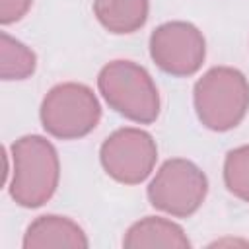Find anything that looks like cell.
I'll return each mask as SVG.
<instances>
[{"label": "cell", "mask_w": 249, "mask_h": 249, "mask_svg": "<svg viewBox=\"0 0 249 249\" xmlns=\"http://www.w3.org/2000/svg\"><path fill=\"white\" fill-rule=\"evenodd\" d=\"M89 245L84 230L70 218L47 214L29 224L23 235L25 249H86Z\"/></svg>", "instance_id": "obj_8"}, {"label": "cell", "mask_w": 249, "mask_h": 249, "mask_svg": "<svg viewBox=\"0 0 249 249\" xmlns=\"http://www.w3.org/2000/svg\"><path fill=\"white\" fill-rule=\"evenodd\" d=\"M220 243H231V241H216V243H212V247H214V245H220ZM233 243H235V245H237V243H241V245H249L247 241H233Z\"/></svg>", "instance_id": "obj_14"}, {"label": "cell", "mask_w": 249, "mask_h": 249, "mask_svg": "<svg viewBox=\"0 0 249 249\" xmlns=\"http://www.w3.org/2000/svg\"><path fill=\"white\" fill-rule=\"evenodd\" d=\"M208 193V179L189 160H167L148 185L150 204L165 214L187 218L195 214Z\"/></svg>", "instance_id": "obj_5"}, {"label": "cell", "mask_w": 249, "mask_h": 249, "mask_svg": "<svg viewBox=\"0 0 249 249\" xmlns=\"http://www.w3.org/2000/svg\"><path fill=\"white\" fill-rule=\"evenodd\" d=\"M224 183L231 195L249 202V146L228 152L224 161Z\"/></svg>", "instance_id": "obj_12"}, {"label": "cell", "mask_w": 249, "mask_h": 249, "mask_svg": "<svg viewBox=\"0 0 249 249\" xmlns=\"http://www.w3.org/2000/svg\"><path fill=\"white\" fill-rule=\"evenodd\" d=\"M12 198L25 208L43 206L56 191L60 161L56 148L39 134H27L12 144Z\"/></svg>", "instance_id": "obj_1"}, {"label": "cell", "mask_w": 249, "mask_h": 249, "mask_svg": "<svg viewBox=\"0 0 249 249\" xmlns=\"http://www.w3.org/2000/svg\"><path fill=\"white\" fill-rule=\"evenodd\" d=\"M33 0H0V23L10 25L19 21L31 8Z\"/></svg>", "instance_id": "obj_13"}, {"label": "cell", "mask_w": 249, "mask_h": 249, "mask_svg": "<svg viewBox=\"0 0 249 249\" xmlns=\"http://www.w3.org/2000/svg\"><path fill=\"white\" fill-rule=\"evenodd\" d=\"M150 56L171 76H191L198 72L206 56L202 33L189 21H167L150 35Z\"/></svg>", "instance_id": "obj_7"}, {"label": "cell", "mask_w": 249, "mask_h": 249, "mask_svg": "<svg viewBox=\"0 0 249 249\" xmlns=\"http://www.w3.org/2000/svg\"><path fill=\"white\" fill-rule=\"evenodd\" d=\"M97 88L111 109L128 121L150 124L160 115V93L148 70L132 60H113L97 76Z\"/></svg>", "instance_id": "obj_3"}, {"label": "cell", "mask_w": 249, "mask_h": 249, "mask_svg": "<svg viewBox=\"0 0 249 249\" xmlns=\"http://www.w3.org/2000/svg\"><path fill=\"white\" fill-rule=\"evenodd\" d=\"M198 121L216 132L235 128L249 109V82L231 66L210 68L193 89Z\"/></svg>", "instance_id": "obj_2"}, {"label": "cell", "mask_w": 249, "mask_h": 249, "mask_svg": "<svg viewBox=\"0 0 249 249\" xmlns=\"http://www.w3.org/2000/svg\"><path fill=\"white\" fill-rule=\"evenodd\" d=\"M99 160L109 177L124 185H136L152 173L158 160V146L146 130L124 126L105 138Z\"/></svg>", "instance_id": "obj_6"}, {"label": "cell", "mask_w": 249, "mask_h": 249, "mask_svg": "<svg viewBox=\"0 0 249 249\" xmlns=\"http://www.w3.org/2000/svg\"><path fill=\"white\" fill-rule=\"evenodd\" d=\"M37 56L21 41L10 37L6 31L0 35V76L2 80H25L35 72Z\"/></svg>", "instance_id": "obj_11"}, {"label": "cell", "mask_w": 249, "mask_h": 249, "mask_svg": "<svg viewBox=\"0 0 249 249\" xmlns=\"http://www.w3.org/2000/svg\"><path fill=\"white\" fill-rule=\"evenodd\" d=\"M150 0H93L97 21L115 35L134 33L148 19Z\"/></svg>", "instance_id": "obj_10"}, {"label": "cell", "mask_w": 249, "mask_h": 249, "mask_svg": "<svg viewBox=\"0 0 249 249\" xmlns=\"http://www.w3.org/2000/svg\"><path fill=\"white\" fill-rule=\"evenodd\" d=\"M39 117L43 128L51 136L76 140L97 126L101 119V105L88 86L66 82L49 89L43 97Z\"/></svg>", "instance_id": "obj_4"}, {"label": "cell", "mask_w": 249, "mask_h": 249, "mask_svg": "<svg viewBox=\"0 0 249 249\" xmlns=\"http://www.w3.org/2000/svg\"><path fill=\"white\" fill-rule=\"evenodd\" d=\"M123 247L126 249H187L191 247V241L179 224L160 216H146L126 230L123 237Z\"/></svg>", "instance_id": "obj_9"}]
</instances>
